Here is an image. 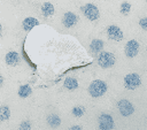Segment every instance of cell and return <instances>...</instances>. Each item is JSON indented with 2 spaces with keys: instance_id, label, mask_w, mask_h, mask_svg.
Here are the masks:
<instances>
[{
  "instance_id": "obj_1",
  "label": "cell",
  "mask_w": 147,
  "mask_h": 130,
  "mask_svg": "<svg viewBox=\"0 0 147 130\" xmlns=\"http://www.w3.org/2000/svg\"><path fill=\"white\" fill-rule=\"evenodd\" d=\"M108 90V86H107V83L105 81H101V79H94L91 82V84L88 85V93L91 97L93 98H100L102 97Z\"/></svg>"
},
{
  "instance_id": "obj_2",
  "label": "cell",
  "mask_w": 147,
  "mask_h": 130,
  "mask_svg": "<svg viewBox=\"0 0 147 130\" xmlns=\"http://www.w3.org/2000/svg\"><path fill=\"white\" fill-rule=\"evenodd\" d=\"M96 62L98 64L103 68V69H107V68H111L115 62H116V58L113 53L110 52H106V51H102L98 54L96 56Z\"/></svg>"
},
{
  "instance_id": "obj_3",
  "label": "cell",
  "mask_w": 147,
  "mask_h": 130,
  "mask_svg": "<svg viewBox=\"0 0 147 130\" xmlns=\"http://www.w3.org/2000/svg\"><path fill=\"white\" fill-rule=\"evenodd\" d=\"M80 10L83 12L84 16L90 21H96L100 17V10L94 3H91V2L85 3L80 7Z\"/></svg>"
},
{
  "instance_id": "obj_4",
  "label": "cell",
  "mask_w": 147,
  "mask_h": 130,
  "mask_svg": "<svg viewBox=\"0 0 147 130\" xmlns=\"http://www.w3.org/2000/svg\"><path fill=\"white\" fill-rule=\"evenodd\" d=\"M140 85H141V77L137 72L127 74L124 77V87L125 89H127L130 91H133V90L138 89Z\"/></svg>"
},
{
  "instance_id": "obj_5",
  "label": "cell",
  "mask_w": 147,
  "mask_h": 130,
  "mask_svg": "<svg viewBox=\"0 0 147 130\" xmlns=\"http://www.w3.org/2000/svg\"><path fill=\"white\" fill-rule=\"evenodd\" d=\"M117 108H118L121 115L124 117H127L134 113V107H133L132 102L129 101L127 99H121L117 102Z\"/></svg>"
},
{
  "instance_id": "obj_6",
  "label": "cell",
  "mask_w": 147,
  "mask_h": 130,
  "mask_svg": "<svg viewBox=\"0 0 147 130\" xmlns=\"http://www.w3.org/2000/svg\"><path fill=\"white\" fill-rule=\"evenodd\" d=\"M114 118L109 114H101L98 117V127L100 130H111L114 128Z\"/></svg>"
},
{
  "instance_id": "obj_7",
  "label": "cell",
  "mask_w": 147,
  "mask_h": 130,
  "mask_svg": "<svg viewBox=\"0 0 147 130\" xmlns=\"http://www.w3.org/2000/svg\"><path fill=\"white\" fill-rule=\"evenodd\" d=\"M106 32H107V36L111 40H115V41H121L124 38V33H123L122 29L118 25H115V24L108 25L107 29H106Z\"/></svg>"
},
{
  "instance_id": "obj_8",
  "label": "cell",
  "mask_w": 147,
  "mask_h": 130,
  "mask_svg": "<svg viewBox=\"0 0 147 130\" xmlns=\"http://www.w3.org/2000/svg\"><path fill=\"white\" fill-rule=\"evenodd\" d=\"M140 45L136 39H130L124 46V53L127 58H134L139 53Z\"/></svg>"
},
{
  "instance_id": "obj_9",
  "label": "cell",
  "mask_w": 147,
  "mask_h": 130,
  "mask_svg": "<svg viewBox=\"0 0 147 130\" xmlns=\"http://www.w3.org/2000/svg\"><path fill=\"white\" fill-rule=\"evenodd\" d=\"M78 15L76 13H72V12H67L63 14L62 16V24L65 26V28H72L77 24L78 22Z\"/></svg>"
},
{
  "instance_id": "obj_10",
  "label": "cell",
  "mask_w": 147,
  "mask_h": 130,
  "mask_svg": "<svg viewBox=\"0 0 147 130\" xmlns=\"http://www.w3.org/2000/svg\"><path fill=\"white\" fill-rule=\"evenodd\" d=\"M5 62H6V64H8L10 67H16L21 62V56H20V54L17 52L9 51L5 55Z\"/></svg>"
},
{
  "instance_id": "obj_11",
  "label": "cell",
  "mask_w": 147,
  "mask_h": 130,
  "mask_svg": "<svg viewBox=\"0 0 147 130\" xmlns=\"http://www.w3.org/2000/svg\"><path fill=\"white\" fill-rule=\"evenodd\" d=\"M39 24V21L36 18V17H32V16H28L23 20L22 22V28L24 31H30L31 29H33L34 26H37Z\"/></svg>"
},
{
  "instance_id": "obj_12",
  "label": "cell",
  "mask_w": 147,
  "mask_h": 130,
  "mask_svg": "<svg viewBox=\"0 0 147 130\" xmlns=\"http://www.w3.org/2000/svg\"><path fill=\"white\" fill-rule=\"evenodd\" d=\"M40 10H41V14H42V16H44V17H51V16H53V15H54L55 8H54L53 3H51V2H48V1H46V2H44V3L41 5Z\"/></svg>"
},
{
  "instance_id": "obj_13",
  "label": "cell",
  "mask_w": 147,
  "mask_h": 130,
  "mask_svg": "<svg viewBox=\"0 0 147 130\" xmlns=\"http://www.w3.org/2000/svg\"><path fill=\"white\" fill-rule=\"evenodd\" d=\"M103 46H105V43L102 39H93L90 43V49L92 53H95V54H99L100 52H102Z\"/></svg>"
},
{
  "instance_id": "obj_14",
  "label": "cell",
  "mask_w": 147,
  "mask_h": 130,
  "mask_svg": "<svg viewBox=\"0 0 147 130\" xmlns=\"http://www.w3.org/2000/svg\"><path fill=\"white\" fill-rule=\"evenodd\" d=\"M31 93H32V89H31V86L29 84H22V85H20L18 91H17L18 97H21V98L24 99V98L30 97Z\"/></svg>"
},
{
  "instance_id": "obj_15",
  "label": "cell",
  "mask_w": 147,
  "mask_h": 130,
  "mask_svg": "<svg viewBox=\"0 0 147 130\" xmlns=\"http://www.w3.org/2000/svg\"><path fill=\"white\" fill-rule=\"evenodd\" d=\"M63 86H64L67 90H69V91H74V90H76V89L78 87V81H77V78H75V77H67V78L64 79Z\"/></svg>"
},
{
  "instance_id": "obj_16",
  "label": "cell",
  "mask_w": 147,
  "mask_h": 130,
  "mask_svg": "<svg viewBox=\"0 0 147 130\" xmlns=\"http://www.w3.org/2000/svg\"><path fill=\"white\" fill-rule=\"evenodd\" d=\"M47 123L49 127L52 128H57L60 124H61V118L59 115L56 114H51L48 117H47Z\"/></svg>"
},
{
  "instance_id": "obj_17",
  "label": "cell",
  "mask_w": 147,
  "mask_h": 130,
  "mask_svg": "<svg viewBox=\"0 0 147 130\" xmlns=\"http://www.w3.org/2000/svg\"><path fill=\"white\" fill-rule=\"evenodd\" d=\"M10 117V109L8 106L2 105L0 106V122H5L7 120H9Z\"/></svg>"
},
{
  "instance_id": "obj_18",
  "label": "cell",
  "mask_w": 147,
  "mask_h": 130,
  "mask_svg": "<svg viewBox=\"0 0 147 130\" xmlns=\"http://www.w3.org/2000/svg\"><path fill=\"white\" fill-rule=\"evenodd\" d=\"M119 12L122 15H129L131 12V3L127 1H123L119 6Z\"/></svg>"
},
{
  "instance_id": "obj_19",
  "label": "cell",
  "mask_w": 147,
  "mask_h": 130,
  "mask_svg": "<svg viewBox=\"0 0 147 130\" xmlns=\"http://www.w3.org/2000/svg\"><path fill=\"white\" fill-rule=\"evenodd\" d=\"M71 113H72L74 116L80 117V116H83L84 113H85V107H84V106H75V107L72 108Z\"/></svg>"
},
{
  "instance_id": "obj_20",
  "label": "cell",
  "mask_w": 147,
  "mask_h": 130,
  "mask_svg": "<svg viewBox=\"0 0 147 130\" xmlns=\"http://www.w3.org/2000/svg\"><path fill=\"white\" fill-rule=\"evenodd\" d=\"M20 130H31V123L28 120H24L20 124Z\"/></svg>"
},
{
  "instance_id": "obj_21",
  "label": "cell",
  "mask_w": 147,
  "mask_h": 130,
  "mask_svg": "<svg viewBox=\"0 0 147 130\" xmlns=\"http://www.w3.org/2000/svg\"><path fill=\"white\" fill-rule=\"evenodd\" d=\"M139 25L142 30H147V17H142L139 20Z\"/></svg>"
},
{
  "instance_id": "obj_22",
  "label": "cell",
  "mask_w": 147,
  "mask_h": 130,
  "mask_svg": "<svg viewBox=\"0 0 147 130\" xmlns=\"http://www.w3.org/2000/svg\"><path fill=\"white\" fill-rule=\"evenodd\" d=\"M69 130H83V128H82V127H79V125H72Z\"/></svg>"
},
{
  "instance_id": "obj_23",
  "label": "cell",
  "mask_w": 147,
  "mask_h": 130,
  "mask_svg": "<svg viewBox=\"0 0 147 130\" xmlns=\"http://www.w3.org/2000/svg\"><path fill=\"white\" fill-rule=\"evenodd\" d=\"M3 82H5V78H3V76L0 74V87L3 85Z\"/></svg>"
},
{
  "instance_id": "obj_24",
  "label": "cell",
  "mask_w": 147,
  "mask_h": 130,
  "mask_svg": "<svg viewBox=\"0 0 147 130\" xmlns=\"http://www.w3.org/2000/svg\"><path fill=\"white\" fill-rule=\"evenodd\" d=\"M2 36V25H1V23H0V37Z\"/></svg>"
}]
</instances>
